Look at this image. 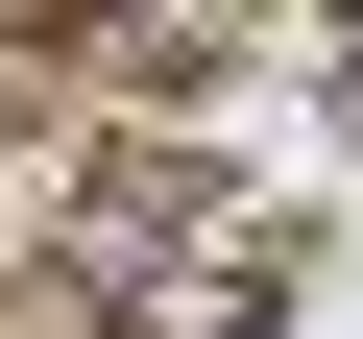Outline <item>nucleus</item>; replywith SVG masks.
<instances>
[{
    "instance_id": "obj_1",
    "label": "nucleus",
    "mask_w": 363,
    "mask_h": 339,
    "mask_svg": "<svg viewBox=\"0 0 363 339\" xmlns=\"http://www.w3.org/2000/svg\"><path fill=\"white\" fill-rule=\"evenodd\" d=\"M0 339H25V315H0Z\"/></svg>"
}]
</instances>
